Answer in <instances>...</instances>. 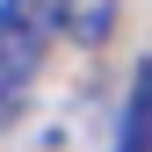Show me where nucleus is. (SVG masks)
Segmentation results:
<instances>
[{
  "label": "nucleus",
  "mask_w": 152,
  "mask_h": 152,
  "mask_svg": "<svg viewBox=\"0 0 152 152\" xmlns=\"http://www.w3.org/2000/svg\"><path fill=\"white\" fill-rule=\"evenodd\" d=\"M51 29H58V0H0V123L22 116Z\"/></svg>",
  "instance_id": "1"
},
{
  "label": "nucleus",
  "mask_w": 152,
  "mask_h": 152,
  "mask_svg": "<svg viewBox=\"0 0 152 152\" xmlns=\"http://www.w3.org/2000/svg\"><path fill=\"white\" fill-rule=\"evenodd\" d=\"M116 152H152V58L130 80V102H123V123H116Z\"/></svg>",
  "instance_id": "2"
},
{
  "label": "nucleus",
  "mask_w": 152,
  "mask_h": 152,
  "mask_svg": "<svg viewBox=\"0 0 152 152\" xmlns=\"http://www.w3.org/2000/svg\"><path fill=\"white\" fill-rule=\"evenodd\" d=\"M116 7H123V0H58V29L72 36V44L94 51L109 29H116Z\"/></svg>",
  "instance_id": "3"
}]
</instances>
